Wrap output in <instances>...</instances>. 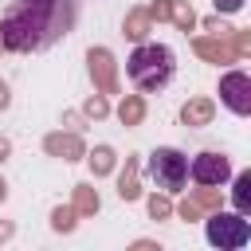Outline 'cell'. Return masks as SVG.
<instances>
[{
	"mask_svg": "<svg viewBox=\"0 0 251 251\" xmlns=\"http://www.w3.org/2000/svg\"><path fill=\"white\" fill-rule=\"evenodd\" d=\"M75 24L71 0H12L0 16V43L20 55L55 47Z\"/></svg>",
	"mask_w": 251,
	"mask_h": 251,
	"instance_id": "cell-1",
	"label": "cell"
},
{
	"mask_svg": "<svg viewBox=\"0 0 251 251\" xmlns=\"http://www.w3.org/2000/svg\"><path fill=\"white\" fill-rule=\"evenodd\" d=\"M126 75H129V82H133L137 90L157 94V90H165V86L173 82V75H176V55H173L165 43H141V47L129 51Z\"/></svg>",
	"mask_w": 251,
	"mask_h": 251,
	"instance_id": "cell-2",
	"label": "cell"
},
{
	"mask_svg": "<svg viewBox=\"0 0 251 251\" xmlns=\"http://www.w3.org/2000/svg\"><path fill=\"white\" fill-rule=\"evenodd\" d=\"M145 173H149V180H153L157 188H165V192H180V188L188 184V157H184L180 149L161 145V149L149 153Z\"/></svg>",
	"mask_w": 251,
	"mask_h": 251,
	"instance_id": "cell-3",
	"label": "cell"
},
{
	"mask_svg": "<svg viewBox=\"0 0 251 251\" xmlns=\"http://www.w3.org/2000/svg\"><path fill=\"white\" fill-rule=\"evenodd\" d=\"M204 235H208V243H216V247H224V251H239V247L251 243V224H247V216H239V212H216V216L204 224Z\"/></svg>",
	"mask_w": 251,
	"mask_h": 251,
	"instance_id": "cell-4",
	"label": "cell"
},
{
	"mask_svg": "<svg viewBox=\"0 0 251 251\" xmlns=\"http://www.w3.org/2000/svg\"><path fill=\"white\" fill-rule=\"evenodd\" d=\"M220 98H224V106L231 114L247 118L251 114V75L247 71H227L220 78Z\"/></svg>",
	"mask_w": 251,
	"mask_h": 251,
	"instance_id": "cell-5",
	"label": "cell"
},
{
	"mask_svg": "<svg viewBox=\"0 0 251 251\" xmlns=\"http://www.w3.org/2000/svg\"><path fill=\"white\" fill-rule=\"evenodd\" d=\"M188 176H192L196 184L216 188V184L231 180V161H227L224 153H196V157H192V165H188Z\"/></svg>",
	"mask_w": 251,
	"mask_h": 251,
	"instance_id": "cell-6",
	"label": "cell"
},
{
	"mask_svg": "<svg viewBox=\"0 0 251 251\" xmlns=\"http://www.w3.org/2000/svg\"><path fill=\"white\" fill-rule=\"evenodd\" d=\"M231 200H235V212H239V216L251 212V173H239V176H235V196H231Z\"/></svg>",
	"mask_w": 251,
	"mask_h": 251,
	"instance_id": "cell-7",
	"label": "cell"
},
{
	"mask_svg": "<svg viewBox=\"0 0 251 251\" xmlns=\"http://www.w3.org/2000/svg\"><path fill=\"white\" fill-rule=\"evenodd\" d=\"M216 8H220V12H239L243 0H216Z\"/></svg>",
	"mask_w": 251,
	"mask_h": 251,
	"instance_id": "cell-8",
	"label": "cell"
}]
</instances>
